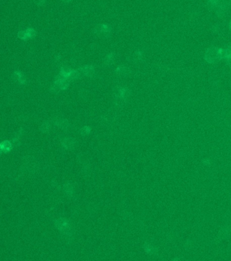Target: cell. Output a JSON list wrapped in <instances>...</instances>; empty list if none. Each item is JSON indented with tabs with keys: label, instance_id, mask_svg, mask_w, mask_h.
Segmentation results:
<instances>
[{
	"label": "cell",
	"instance_id": "6da1fadb",
	"mask_svg": "<svg viewBox=\"0 0 231 261\" xmlns=\"http://www.w3.org/2000/svg\"><path fill=\"white\" fill-rule=\"evenodd\" d=\"M65 1H68V0H65Z\"/></svg>",
	"mask_w": 231,
	"mask_h": 261
}]
</instances>
